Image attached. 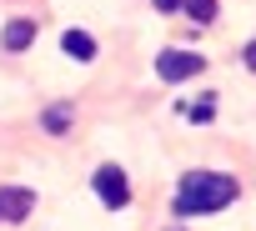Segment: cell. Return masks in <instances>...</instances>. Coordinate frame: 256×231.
Listing matches in <instances>:
<instances>
[{
    "label": "cell",
    "mask_w": 256,
    "mask_h": 231,
    "mask_svg": "<svg viewBox=\"0 0 256 231\" xmlns=\"http://www.w3.org/2000/svg\"><path fill=\"white\" fill-rule=\"evenodd\" d=\"M40 126H46L50 136H66V131L76 126V106H66V100H60V106H50V110L40 116Z\"/></svg>",
    "instance_id": "7"
},
{
    "label": "cell",
    "mask_w": 256,
    "mask_h": 231,
    "mask_svg": "<svg viewBox=\"0 0 256 231\" xmlns=\"http://www.w3.org/2000/svg\"><path fill=\"white\" fill-rule=\"evenodd\" d=\"M30 211H36V191H26V186L0 191V221H26Z\"/></svg>",
    "instance_id": "4"
},
{
    "label": "cell",
    "mask_w": 256,
    "mask_h": 231,
    "mask_svg": "<svg viewBox=\"0 0 256 231\" xmlns=\"http://www.w3.org/2000/svg\"><path fill=\"white\" fill-rule=\"evenodd\" d=\"M90 186H96V196H100L110 211H120L126 201H131V186H126V171H120V166H100V171L90 176Z\"/></svg>",
    "instance_id": "3"
},
{
    "label": "cell",
    "mask_w": 256,
    "mask_h": 231,
    "mask_svg": "<svg viewBox=\"0 0 256 231\" xmlns=\"http://www.w3.org/2000/svg\"><path fill=\"white\" fill-rule=\"evenodd\" d=\"M236 196H241V186L231 176H221V171H191L176 186V216H206V211L231 206Z\"/></svg>",
    "instance_id": "1"
},
{
    "label": "cell",
    "mask_w": 256,
    "mask_h": 231,
    "mask_svg": "<svg viewBox=\"0 0 256 231\" xmlns=\"http://www.w3.org/2000/svg\"><path fill=\"white\" fill-rule=\"evenodd\" d=\"M176 110L186 116V121H211V116H216V106H211V100H196V106H191V100H181Z\"/></svg>",
    "instance_id": "9"
},
{
    "label": "cell",
    "mask_w": 256,
    "mask_h": 231,
    "mask_svg": "<svg viewBox=\"0 0 256 231\" xmlns=\"http://www.w3.org/2000/svg\"><path fill=\"white\" fill-rule=\"evenodd\" d=\"M186 16H191L196 26H211V20H216V0H186Z\"/></svg>",
    "instance_id": "8"
},
{
    "label": "cell",
    "mask_w": 256,
    "mask_h": 231,
    "mask_svg": "<svg viewBox=\"0 0 256 231\" xmlns=\"http://www.w3.org/2000/svg\"><path fill=\"white\" fill-rule=\"evenodd\" d=\"M206 70V60L196 56V50H161L156 56V76L161 80H191V76H201Z\"/></svg>",
    "instance_id": "2"
},
{
    "label": "cell",
    "mask_w": 256,
    "mask_h": 231,
    "mask_svg": "<svg viewBox=\"0 0 256 231\" xmlns=\"http://www.w3.org/2000/svg\"><path fill=\"white\" fill-rule=\"evenodd\" d=\"M0 46L6 50H30L36 46V20H10L6 30H0Z\"/></svg>",
    "instance_id": "5"
},
{
    "label": "cell",
    "mask_w": 256,
    "mask_h": 231,
    "mask_svg": "<svg viewBox=\"0 0 256 231\" xmlns=\"http://www.w3.org/2000/svg\"><path fill=\"white\" fill-rule=\"evenodd\" d=\"M60 50H66L70 60H80V66L96 60V40H90L86 30H66V36H60Z\"/></svg>",
    "instance_id": "6"
},
{
    "label": "cell",
    "mask_w": 256,
    "mask_h": 231,
    "mask_svg": "<svg viewBox=\"0 0 256 231\" xmlns=\"http://www.w3.org/2000/svg\"><path fill=\"white\" fill-rule=\"evenodd\" d=\"M241 60H246V70H256V40H251V46L241 50Z\"/></svg>",
    "instance_id": "10"
},
{
    "label": "cell",
    "mask_w": 256,
    "mask_h": 231,
    "mask_svg": "<svg viewBox=\"0 0 256 231\" xmlns=\"http://www.w3.org/2000/svg\"><path fill=\"white\" fill-rule=\"evenodd\" d=\"M156 10H186V0H156Z\"/></svg>",
    "instance_id": "11"
}]
</instances>
